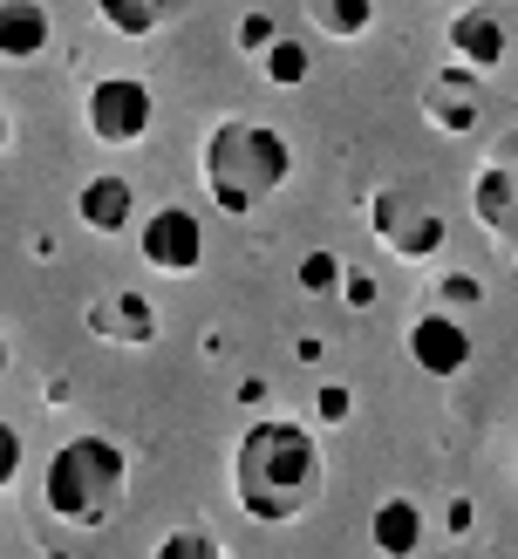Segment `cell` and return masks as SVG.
<instances>
[{
	"label": "cell",
	"instance_id": "6da1fadb",
	"mask_svg": "<svg viewBox=\"0 0 518 559\" xmlns=\"http://www.w3.org/2000/svg\"><path fill=\"white\" fill-rule=\"evenodd\" d=\"M327 485V457L308 424H287V416H260L253 430L239 437L232 451V491L239 512L260 525H293L300 512H314V498Z\"/></svg>",
	"mask_w": 518,
	"mask_h": 559
},
{
	"label": "cell",
	"instance_id": "7a4b0ae2",
	"mask_svg": "<svg viewBox=\"0 0 518 559\" xmlns=\"http://www.w3.org/2000/svg\"><path fill=\"white\" fill-rule=\"evenodd\" d=\"M293 171V151H287V136L273 130V123H253V117H226V123H212L205 136V151H198V178L212 191V205L218 212H260L273 191L287 185Z\"/></svg>",
	"mask_w": 518,
	"mask_h": 559
},
{
	"label": "cell",
	"instance_id": "3957f363",
	"mask_svg": "<svg viewBox=\"0 0 518 559\" xmlns=\"http://www.w3.org/2000/svg\"><path fill=\"white\" fill-rule=\"evenodd\" d=\"M123 491H130V457L117 437H96V430L69 437L41 471V506L75 533H103L123 512Z\"/></svg>",
	"mask_w": 518,
	"mask_h": 559
},
{
	"label": "cell",
	"instance_id": "277c9868",
	"mask_svg": "<svg viewBox=\"0 0 518 559\" xmlns=\"http://www.w3.org/2000/svg\"><path fill=\"white\" fill-rule=\"evenodd\" d=\"M150 117H157L150 82H136V75H103L96 90L82 96V123H89V136H96V144H109V151L144 144Z\"/></svg>",
	"mask_w": 518,
	"mask_h": 559
},
{
	"label": "cell",
	"instance_id": "5b68a950",
	"mask_svg": "<svg viewBox=\"0 0 518 559\" xmlns=\"http://www.w3.org/2000/svg\"><path fill=\"white\" fill-rule=\"evenodd\" d=\"M136 253L150 273H198L205 266V218L184 205H164L136 226Z\"/></svg>",
	"mask_w": 518,
	"mask_h": 559
},
{
	"label": "cell",
	"instance_id": "8992f818",
	"mask_svg": "<svg viewBox=\"0 0 518 559\" xmlns=\"http://www.w3.org/2000/svg\"><path fill=\"white\" fill-rule=\"evenodd\" d=\"M402 348H409V361H417L423 376H463L471 369V355H478V342H471V328H463L457 314H417L409 321V334H402Z\"/></svg>",
	"mask_w": 518,
	"mask_h": 559
},
{
	"label": "cell",
	"instance_id": "52a82bcc",
	"mask_svg": "<svg viewBox=\"0 0 518 559\" xmlns=\"http://www.w3.org/2000/svg\"><path fill=\"white\" fill-rule=\"evenodd\" d=\"M450 55H457V69L491 75V69L505 62V21L491 14V8H463V14H450Z\"/></svg>",
	"mask_w": 518,
	"mask_h": 559
},
{
	"label": "cell",
	"instance_id": "ba28073f",
	"mask_svg": "<svg viewBox=\"0 0 518 559\" xmlns=\"http://www.w3.org/2000/svg\"><path fill=\"white\" fill-rule=\"evenodd\" d=\"M402 191H382L375 199V233L396 246L402 260H423V253H436V246H444V218L436 212H417V218H402Z\"/></svg>",
	"mask_w": 518,
	"mask_h": 559
},
{
	"label": "cell",
	"instance_id": "9c48e42d",
	"mask_svg": "<svg viewBox=\"0 0 518 559\" xmlns=\"http://www.w3.org/2000/svg\"><path fill=\"white\" fill-rule=\"evenodd\" d=\"M55 35L48 0H0V62H35Z\"/></svg>",
	"mask_w": 518,
	"mask_h": 559
},
{
	"label": "cell",
	"instance_id": "30bf717a",
	"mask_svg": "<svg viewBox=\"0 0 518 559\" xmlns=\"http://www.w3.org/2000/svg\"><path fill=\"white\" fill-rule=\"evenodd\" d=\"M369 546L382 559H417L423 552V506L417 498H382L369 512Z\"/></svg>",
	"mask_w": 518,
	"mask_h": 559
},
{
	"label": "cell",
	"instance_id": "8fae6325",
	"mask_svg": "<svg viewBox=\"0 0 518 559\" xmlns=\"http://www.w3.org/2000/svg\"><path fill=\"white\" fill-rule=\"evenodd\" d=\"M89 328L109 334L117 348H150L157 342V307L144 294H109L103 307H89Z\"/></svg>",
	"mask_w": 518,
	"mask_h": 559
},
{
	"label": "cell",
	"instance_id": "7c38bea8",
	"mask_svg": "<svg viewBox=\"0 0 518 559\" xmlns=\"http://www.w3.org/2000/svg\"><path fill=\"white\" fill-rule=\"evenodd\" d=\"M75 218L89 233H130L136 226V191L130 178H89L75 191Z\"/></svg>",
	"mask_w": 518,
	"mask_h": 559
},
{
	"label": "cell",
	"instance_id": "4fadbf2b",
	"mask_svg": "<svg viewBox=\"0 0 518 559\" xmlns=\"http://www.w3.org/2000/svg\"><path fill=\"white\" fill-rule=\"evenodd\" d=\"M478 218H484L491 233L518 239V157H498V164L478 178Z\"/></svg>",
	"mask_w": 518,
	"mask_h": 559
},
{
	"label": "cell",
	"instance_id": "5bb4252c",
	"mask_svg": "<svg viewBox=\"0 0 518 559\" xmlns=\"http://www.w3.org/2000/svg\"><path fill=\"white\" fill-rule=\"evenodd\" d=\"M184 8L191 0H96V14L117 27L123 41H144V35H157V27H171Z\"/></svg>",
	"mask_w": 518,
	"mask_h": 559
},
{
	"label": "cell",
	"instance_id": "9a60e30c",
	"mask_svg": "<svg viewBox=\"0 0 518 559\" xmlns=\"http://www.w3.org/2000/svg\"><path fill=\"white\" fill-rule=\"evenodd\" d=\"M308 69H314V55H308V41H300V35H273V48L260 55V75L273 82V90H300Z\"/></svg>",
	"mask_w": 518,
	"mask_h": 559
},
{
	"label": "cell",
	"instance_id": "2e32d148",
	"mask_svg": "<svg viewBox=\"0 0 518 559\" xmlns=\"http://www.w3.org/2000/svg\"><path fill=\"white\" fill-rule=\"evenodd\" d=\"M314 21H321L335 41H354V35H362V27L375 21V0H321Z\"/></svg>",
	"mask_w": 518,
	"mask_h": 559
},
{
	"label": "cell",
	"instance_id": "e0dca14e",
	"mask_svg": "<svg viewBox=\"0 0 518 559\" xmlns=\"http://www.w3.org/2000/svg\"><path fill=\"white\" fill-rule=\"evenodd\" d=\"M150 559H226V546H218L205 525H178V533H164Z\"/></svg>",
	"mask_w": 518,
	"mask_h": 559
},
{
	"label": "cell",
	"instance_id": "ac0fdd59",
	"mask_svg": "<svg viewBox=\"0 0 518 559\" xmlns=\"http://www.w3.org/2000/svg\"><path fill=\"white\" fill-rule=\"evenodd\" d=\"M300 287L308 294H341V260L335 253H308L300 260Z\"/></svg>",
	"mask_w": 518,
	"mask_h": 559
},
{
	"label": "cell",
	"instance_id": "d6986e66",
	"mask_svg": "<svg viewBox=\"0 0 518 559\" xmlns=\"http://www.w3.org/2000/svg\"><path fill=\"white\" fill-rule=\"evenodd\" d=\"M348 409H354V396H348L341 382H327L321 396H314V416H321V424H348Z\"/></svg>",
	"mask_w": 518,
	"mask_h": 559
},
{
	"label": "cell",
	"instance_id": "ffe728a7",
	"mask_svg": "<svg viewBox=\"0 0 518 559\" xmlns=\"http://www.w3.org/2000/svg\"><path fill=\"white\" fill-rule=\"evenodd\" d=\"M273 35H280V27H273L266 14H245V21H239V48H245V55H266Z\"/></svg>",
	"mask_w": 518,
	"mask_h": 559
},
{
	"label": "cell",
	"instance_id": "44dd1931",
	"mask_svg": "<svg viewBox=\"0 0 518 559\" xmlns=\"http://www.w3.org/2000/svg\"><path fill=\"white\" fill-rule=\"evenodd\" d=\"M14 478H21V430L0 424V491H8Z\"/></svg>",
	"mask_w": 518,
	"mask_h": 559
},
{
	"label": "cell",
	"instance_id": "7402d4cb",
	"mask_svg": "<svg viewBox=\"0 0 518 559\" xmlns=\"http://www.w3.org/2000/svg\"><path fill=\"white\" fill-rule=\"evenodd\" d=\"M436 294H444L450 307H478V300H484V280H471V273H450V280H444Z\"/></svg>",
	"mask_w": 518,
	"mask_h": 559
},
{
	"label": "cell",
	"instance_id": "603a6c76",
	"mask_svg": "<svg viewBox=\"0 0 518 559\" xmlns=\"http://www.w3.org/2000/svg\"><path fill=\"white\" fill-rule=\"evenodd\" d=\"M341 300H348V307H369V300H375V280H369V273H341Z\"/></svg>",
	"mask_w": 518,
	"mask_h": 559
},
{
	"label": "cell",
	"instance_id": "cb8c5ba5",
	"mask_svg": "<svg viewBox=\"0 0 518 559\" xmlns=\"http://www.w3.org/2000/svg\"><path fill=\"white\" fill-rule=\"evenodd\" d=\"M0 151H8V109H0Z\"/></svg>",
	"mask_w": 518,
	"mask_h": 559
},
{
	"label": "cell",
	"instance_id": "d4e9b609",
	"mask_svg": "<svg viewBox=\"0 0 518 559\" xmlns=\"http://www.w3.org/2000/svg\"><path fill=\"white\" fill-rule=\"evenodd\" d=\"M0 376H8V334H0Z\"/></svg>",
	"mask_w": 518,
	"mask_h": 559
}]
</instances>
